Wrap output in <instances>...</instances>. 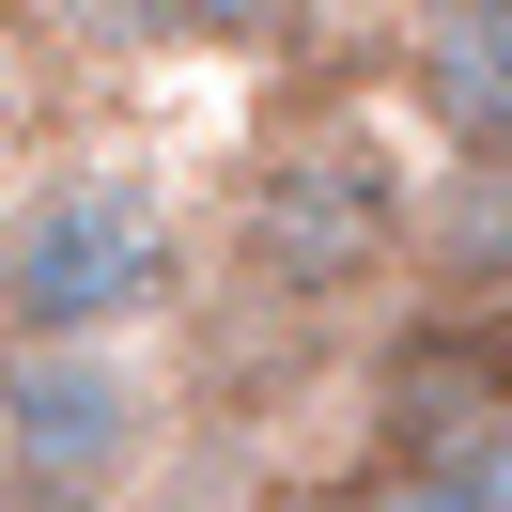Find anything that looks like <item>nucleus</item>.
Returning a JSON list of instances; mask_svg holds the SVG:
<instances>
[{"mask_svg": "<svg viewBox=\"0 0 512 512\" xmlns=\"http://www.w3.org/2000/svg\"><path fill=\"white\" fill-rule=\"evenodd\" d=\"M202 295V218L156 156H63L0 202V342H156Z\"/></svg>", "mask_w": 512, "mask_h": 512, "instance_id": "1", "label": "nucleus"}, {"mask_svg": "<svg viewBox=\"0 0 512 512\" xmlns=\"http://www.w3.org/2000/svg\"><path fill=\"white\" fill-rule=\"evenodd\" d=\"M326 0H171V47H295Z\"/></svg>", "mask_w": 512, "mask_h": 512, "instance_id": "7", "label": "nucleus"}, {"mask_svg": "<svg viewBox=\"0 0 512 512\" xmlns=\"http://www.w3.org/2000/svg\"><path fill=\"white\" fill-rule=\"evenodd\" d=\"M171 373L140 342H0V466H47V481H140L171 450Z\"/></svg>", "mask_w": 512, "mask_h": 512, "instance_id": "3", "label": "nucleus"}, {"mask_svg": "<svg viewBox=\"0 0 512 512\" xmlns=\"http://www.w3.org/2000/svg\"><path fill=\"white\" fill-rule=\"evenodd\" d=\"M78 16H94L109 47H171V0H78Z\"/></svg>", "mask_w": 512, "mask_h": 512, "instance_id": "9", "label": "nucleus"}, {"mask_svg": "<svg viewBox=\"0 0 512 512\" xmlns=\"http://www.w3.org/2000/svg\"><path fill=\"white\" fill-rule=\"evenodd\" d=\"M512 419V311H419L373 373V450L388 466H466Z\"/></svg>", "mask_w": 512, "mask_h": 512, "instance_id": "4", "label": "nucleus"}, {"mask_svg": "<svg viewBox=\"0 0 512 512\" xmlns=\"http://www.w3.org/2000/svg\"><path fill=\"white\" fill-rule=\"evenodd\" d=\"M0 512H109L94 481H47V466H0Z\"/></svg>", "mask_w": 512, "mask_h": 512, "instance_id": "8", "label": "nucleus"}, {"mask_svg": "<svg viewBox=\"0 0 512 512\" xmlns=\"http://www.w3.org/2000/svg\"><path fill=\"white\" fill-rule=\"evenodd\" d=\"M404 94L450 156H512V0H435L404 47Z\"/></svg>", "mask_w": 512, "mask_h": 512, "instance_id": "6", "label": "nucleus"}, {"mask_svg": "<svg viewBox=\"0 0 512 512\" xmlns=\"http://www.w3.org/2000/svg\"><path fill=\"white\" fill-rule=\"evenodd\" d=\"M404 280L419 311H512V156H450L404 202Z\"/></svg>", "mask_w": 512, "mask_h": 512, "instance_id": "5", "label": "nucleus"}, {"mask_svg": "<svg viewBox=\"0 0 512 512\" xmlns=\"http://www.w3.org/2000/svg\"><path fill=\"white\" fill-rule=\"evenodd\" d=\"M404 140L373 125V109H311V125H280L249 156V187H233V264H249L280 311H373L388 280H404Z\"/></svg>", "mask_w": 512, "mask_h": 512, "instance_id": "2", "label": "nucleus"}]
</instances>
